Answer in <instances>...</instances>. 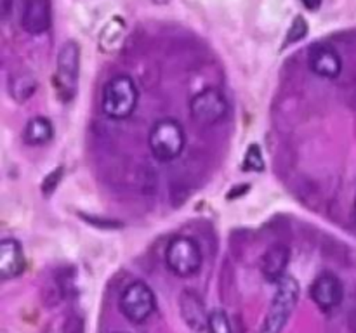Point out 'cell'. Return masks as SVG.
Wrapping results in <instances>:
<instances>
[{
    "label": "cell",
    "mask_w": 356,
    "mask_h": 333,
    "mask_svg": "<svg viewBox=\"0 0 356 333\" xmlns=\"http://www.w3.org/2000/svg\"><path fill=\"white\" fill-rule=\"evenodd\" d=\"M35 89H37V82L31 75H19L13 80L10 83V96L13 99H16L17 103H23V101L30 99L33 96Z\"/></svg>",
    "instance_id": "9a60e30c"
},
{
    "label": "cell",
    "mask_w": 356,
    "mask_h": 333,
    "mask_svg": "<svg viewBox=\"0 0 356 333\" xmlns=\"http://www.w3.org/2000/svg\"><path fill=\"white\" fill-rule=\"evenodd\" d=\"M309 297L322 311H334L344 298V287L334 273H322L313 280Z\"/></svg>",
    "instance_id": "ba28073f"
},
{
    "label": "cell",
    "mask_w": 356,
    "mask_h": 333,
    "mask_svg": "<svg viewBox=\"0 0 356 333\" xmlns=\"http://www.w3.org/2000/svg\"><path fill=\"white\" fill-rule=\"evenodd\" d=\"M138 101L139 92L134 80L129 75H117L104 85L101 106L111 120H125L134 113Z\"/></svg>",
    "instance_id": "6da1fadb"
},
{
    "label": "cell",
    "mask_w": 356,
    "mask_h": 333,
    "mask_svg": "<svg viewBox=\"0 0 356 333\" xmlns=\"http://www.w3.org/2000/svg\"><path fill=\"white\" fill-rule=\"evenodd\" d=\"M122 314L134 325L145 323L156 309V298L145 281H134L122 291L118 300Z\"/></svg>",
    "instance_id": "5b68a950"
},
{
    "label": "cell",
    "mask_w": 356,
    "mask_h": 333,
    "mask_svg": "<svg viewBox=\"0 0 356 333\" xmlns=\"http://www.w3.org/2000/svg\"><path fill=\"white\" fill-rule=\"evenodd\" d=\"M209 333H233L226 312L212 311L209 314Z\"/></svg>",
    "instance_id": "e0dca14e"
},
{
    "label": "cell",
    "mask_w": 356,
    "mask_h": 333,
    "mask_svg": "<svg viewBox=\"0 0 356 333\" xmlns=\"http://www.w3.org/2000/svg\"><path fill=\"white\" fill-rule=\"evenodd\" d=\"M308 66L320 78L334 80L343 71V59L332 45L315 44L308 52Z\"/></svg>",
    "instance_id": "9c48e42d"
},
{
    "label": "cell",
    "mask_w": 356,
    "mask_h": 333,
    "mask_svg": "<svg viewBox=\"0 0 356 333\" xmlns=\"http://www.w3.org/2000/svg\"><path fill=\"white\" fill-rule=\"evenodd\" d=\"M242 166L245 172H264V169H266V162H264V156H263V151H261L259 144H250L249 148H247Z\"/></svg>",
    "instance_id": "2e32d148"
},
{
    "label": "cell",
    "mask_w": 356,
    "mask_h": 333,
    "mask_svg": "<svg viewBox=\"0 0 356 333\" xmlns=\"http://www.w3.org/2000/svg\"><path fill=\"white\" fill-rule=\"evenodd\" d=\"M181 314H183L184 321L195 332H205L209 330V314L204 307V302L193 293L191 290H186L179 298Z\"/></svg>",
    "instance_id": "4fadbf2b"
},
{
    "label": "cell",
    "mask_w": 356,
    "mask_h": 333,
    "mask_svg": "<svg viewBox=\"0 0 356 333\" xmlns=\"http://www.w3.org/2000/svg\"><path fill=\"white\" fill-rule=\"evenodd\" d=\"M10 12V0H2V16L7 17Z\"/></svg>",
    "instance_id": "ffe728a7"
},
{
    "label": "cell",
    "mask_w": 356,
    "mask_h": 333,
    "mask_svg": "<svg viewBox=\"0 0 356 333\" xmlns=\"http://www.w3.org/2000/svg\"><path fill=\"white\" fill-rule=\"evenodd\" d=\"M353 219H355V222H356V200H355V203H353Z\"/></svg>",
    "instance_id": "44dd1931"
},
{
    "label": "cell",
    "mask_w": 356,
    "mask_h": 333,
    "mask_svg": "<svg viewBox=\"0 0 356 333\" xmlns=\"http://www.w3.org/2000/svg\"><path fill=\"white\" fill-rule=\"evenodd\" d=\"M289 260H291V250H289V246L284 245V243H275L263 255V260H261V273H263V276L268 281L278 283L285 276Z\"/></svg>",
    "instance_id": "7c38bea8"
},
{
    "label": "cell",
    "mask_w": 356,
    "mask_h": 333,
    "mask_svg": "<svg viewBox=\"0 0 356 333\" xmlns=\"http://www.w3.org/2000/svg\"><path fill=\"white\" fill-rule=\"evenodd\" d=\"M301 295V287L294 276L285 274L277 283V291L271 300V307L268 311L266 319L261 326L259 333H282L284 326L287 325L292 311Z\"/></svg>",
    "instance_id": "7a4b0ae2"
},
{
    "label": "cell",
    "mask_w": 356,
    "mask_h": 333,
    "mask_svg": "<svg viewBox=\"0 0 356 333\" xmlns=\"http://www.w3.org/2000/svg\"><path fill=\"white\" fill-rule=\"evenodd\" d=\"M54 135V128L49 118L33 117L26 123L23 132V139L28 146H42L47 144Z\"/></svg>",
    "instance_id": "5bb4252c"
},
{
    "label": "cell",
    "mask_w": 356,
    "mask_h": 333,
    "mask_svg": "<svg viewBox=\"0 0 356 333\" xmlns=\"http://www.w3.org/2000/svg\"><path fill=\"white\" fill-rule=\"evenodd\" d=\"M306 35H308V21L302 16H298L292 21L291 28H289V33L287 37H285V45L296 44V42L302 40Z\"/></svg>",
    "instance_id": "ac0fdd59"
},
{
    "label": "cell",
    "mask_w": 356,
    "mask_h": 333,
    "mask_svg": "<svg viewBox=\"0 0 356 333\" xmlns=\"http://www.w3.org/2000/svg\"><path fill=\"white\" fill-rule=\"evenodd\" d=\"M322 2H323V0H301V3H302V6H305L308 10H316V9H320V7H322Z\"/></svg>",
    "instance_id": "d6986e66"
},
{
    "label": "cell",
    "mask_w": 356,
    "mask_h": 333,
    "mask_svg": "<svg viewBox=\"0 0 356 333\" xmlns=\"http://www.w3.org/2000/svg\"><path fill=\"white\" fill-rule=\"evenodd\" d=\"M21 24L31 35L45 33L51 26L49 0H26L23 14H21Z\"/></svg>",
    "instance_id": "8fae6325"
},
{
    "label": "cell",
    "mask_w": 356,
    "mask_h": 333,
    "mask_svg": "<svg viewBox=\"0 0 356 333\" xmlns=\"http://www.w3.org/2000/svg\"><path fill=\"white\" fill-rule=\"evenodd\" d=\"M165 264L176 276H193L202 267L200 245L190 236H174L165 248Z\"/></svg>",
    "instance_id": "277c9868"
},
{
    "label": "cell",
    "mask_w": 356,
    "mask_h": 333,
    "mask_svg": "<svg viewBox=\"0 0 356 333\" xmlns=\"http://www.w3.org/2000/svg\"><path fill=\"white\" fill-rule=\"evenodd\" d=\"M26 269L23 246L17 239L3 238L0 241V276L2 280H13L21 276Z\"/></svg>",
    "instance_id": "30bf717a"
},
{
    "label": "cell",
    "mask_w": 356,
    "mask_h": 333,
    "mask_svg": "<svg viewBox=\"0 0 356 333\" xmlns=\"http://www.w3.org/2000/svg\"><path fill=\"white\" fill-rule=\"evenodd\" d=\"M191 118L200 125L219 123L228 114V101L219 89H205L190 103Z\"/></svg>",
    "instance_id": "52a82bcc"
},
{
    "label": "cell",
    "mask_w": 356,
    "mask_h": 333,
    "mask_svg": "<svg viewBox=\"0 0 356 333\" xmlns=\"http://www.w3.org/2000/svg\"><path fill=\"white\" fill-rule=\"evenodd\" d=\"M80 73V49L76 42L70 40L61 47L58 56L54 87L63 101H72L76 94Z\"/></svg>",
    "instance_id": "8992f818"
},
{
    "label": "cell",
    "mask_w": 356,
    "mask_h": 333,
    "mask_svg": "<svg viewBox=\"0 0 356 333\" xmlns=\"http://www.w3.org/2000/svg\"><path fill=\"white\" fill-rule=\"evenodd\" d=\"M149 151L159 162H172L186 146V132L176 118H162L149 130Z\"/></svg>",
    "instance_id": "3957f363"
}]
</instances>
